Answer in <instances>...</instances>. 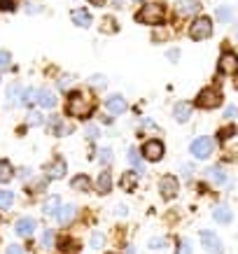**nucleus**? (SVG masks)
<instances>
[{
    "mask_svg": "<svg viewBox=\"0 0 238 254\" xmlns=\"http://www.w3.org/2000/svg\"><path fill=\"white\" fill-rule=\"evenodd\" d=\"M7 254H23L21 245H7Z\"/></svg>",
    "mask_w": 238,
    "mask_h": 254,
    "instance_id": "a19ab883",
    "label": "nucleus"
},
{
    "mask_svg": "<svg viewBox=\"0 0 238 254\" xmlns=\"http://www.w3.org/2000/svg\"><path fill=\"white\" fill-rule=\"evenodd\" d=\"M89 84L91 86H105L108 84V77H105V75H91V77H89Z\"/></svg>",
    "mask_w": 238,
    "mask_h": 254,
    "instance_id": "2f4dec72",
    "label": "nucleus"
},
{
    "mask_svg": "<svg viewBox=\"0 0 238 254\" xmlns=\"http://www.w3.org/2000/svg\"><path fill=\"white\" fill-rule=\"evenodd\" d=\"M236 35H238V31H236Z\"/></svg>",
    "mask_w": 238,
    "mask_h": 254,
    "instance_id": "603ef678",
    "label": "nucleus"
},
{
    "mask_svg": "<svg viewBox=\"0 0 238 254\" xmlns=\"http://www.w3.org/2000/svg\"><path fill=\"white\" fill-rule=\"evenodd\" d=\"M9 68H12V54L5 52V49H0V72H5Z\"/></svg>",
    "mask_w": 238,
    "mask_h": 254,
    "instance_id": "c756f323",
    "label": "nucleus"
},
{
    "mask_svg": "<svg viewBox=\"0 0 238 254\" xmlns=\"http://www.w3.org/2000/svg\"><path fill=\"white\" fill-rule=\"evenodd\" d=\"M98 154H100L98 159H100L103 163H110V161H112V149H108V147H103V149H100Z\"/></svg>",
    "mask_w": 238,
    "mask_h": 254,
    "instance_id": "4c0bfd02",
    "label": "nucleus"
},
{
    "mask_svg": "<svg viewBox=\"0 0 238 254\" xmlns=\"http://www.w3.org/2000/svg\"><path fill=\"white\" fill-rule=\"evenodd\" d=\"M93 110V103L89 98H86L84 93H70L68 96V103H66V112H68V117H75V119H86V117L91 115Z\"/></svg>",
    "mask_w": 238,
    "mask_h": 254,
    "instance_id": "f257e3e1",
    "label": "nucleus"
},
{
    "mask_svg": "<svg viewBox=\"0 0 238 254\" xmlns=\"http://www.w3.org/2000/svg\"><path fill=\"white\" fill-rule=\"evenodd\" d=\"M75 212H77V208L73 205V203H68V205H61V210L56 212V219H59V224H70L73 219H75Z\"/></svg>",
    "mask_w": 238,
    "mask_h": 254,
    "instance_id": "f3484780",
    "label": "nucleus"
},
{
    "mask_svg": "<svg viewBox=\"0 0 238 254\" xmlns=\"http://www.w3.org/2000/svg\"><path fill=\"white\" fill-rule=\"evenodd\" d=\"M59 210H61V198H59V196H49V198L42 203V212H45V215H56Z\"/></svg>",
    "mask_w": 238,
    "mask_h": 254,
    "instance_id": "4be33fe9",
    "label": "nucleus"
},
{
    "mask_svg": "<svg viewBox=\"0 0 238 254\" xmlns=\"http://www.w3.org/2000/svg\"><path fill=\"white\" fill-rule=\"evenodd\" d=\"M163 142L161 140H147L145 145L140 147V154L145 156L147 161H161V156H163Z\"/></svg>",
    "mask_w": 238,
    "mask_h": 254,
    "instance_id": "423d86ee",
    "label": "nucleus"
},
{
    "mask_svg": "<svg viewBox=\"0 0 238 254\" xmlns=\"http://www.w3.org/2000/svg\"><path fill=\"white\" fill-rule=\"evenodd\" d=\"M150 247H152V250H166V247H168V240L166 238H152L150 240Z\"/></svg>",
    "mask_w": 238,
    "mask_h": 254,
    "instance_id": "473e14b6",
    "label": "nucleus"
},
{
    "mask_svg": "<svg viewBox=\"0 0 238 254\" xmlns=\"http://www.w3.org/2000/svg\"><path fill=\"white\" fill-rule=\"evenodd\" d=\"M96 189H98L100 196H105V193L112 189V175H110L108 170H103L98 175V182H96Z\"/></svg>",
    "mask_w": 238,
    "mask_h": 254,
    "instance_id": "6ab92c4d",
    "label": "nucleus"
},
{
    "mask_svg": "<svg viewBox=\"0 0 238 254\" xmlns=\"http://www.w3.org/2000/svg\"><path fill=\"white\" fill-rule=\"evenodd\" d=\"M222 91H217V89H213V86H208V89H203V91H199V96H196V108L201 110H215L222 105Z\"/></svg>",
    "mask_w": 238,
    "mask_h": 254,
    "instance_id": "7ed1b4c3",
    "label": "nucleus"
},
{
    "mask_svg": "<svg viewBox=\"0 0 238 254\" xmlns=\"http://www.w3.org/2000/svg\"><path fill=\"white\" fill-rule=\"evenodd\" d=\"M38 103L42 105V108L47 110H52L56 108V96L52 89H38Z\"/></svg>",
    "mask_w": 238,
    "mask_h": 254,
    "instance_id": "dca6fc26",
    "label": "nucleus"
},
{
    "mask_svg": "<svg viewBox=\"0 0 238 254\" xmlns=\"http://www.w3.org/2000/svg\"><path fill=\"white\" fill-rule=\"evenodd\" d=\"M177 56H180V54H177V49H170V52H168V59H170V61H177Z\"/></svg>",
    "mask_w": 238,
    "mask_h": 254,
    "instance_id": "c03bdc74",
    "label": "nucleus"
},
{
    "mask_svg": "<svg viewBox=\"0 0 238 254\" xmlns=\"http://www.w3.org/2000/svg\"><path fill=\"white\" fill-rule=\"evenodd\" d=\"M21 93H23V89L19 84H12L7 89V103L9 105H19L21 103Z\"/></svg>",
    "mask_w": 238,
    "mask_h": 254,
    "instance_id": "bb28decb",
    "label": "nucleus"
},
{
    "mask_svg": "<svg viewBox=\"0 0 238 254\" xmlns=\"http://www.w3.org/2000/svg\"><path fill=\"white\" fill-rule=\"evenodd\" d=\"M189 152H192L194 159H208V156L213 154V140L206 138V135H201V138H196L192 142V147H189Z\"/></svg>",
    "mask_w": 238,
    "mask_h": 254,
    "instance_id": "39448f33",
    "label": "nucleus"
},
{
    "mask_svg": "<svg viewBox=\"0 0 238 254\" xmlns=\"http://www.w3.org/2000/svg\"><path fill=\"white\" fill-rule=\"evenodd\" d=\"M220 72L222 75H234V72H238V56L234 54V52H224L222 56H220Z\"/></svg>",
    "mask_w": 238,
    "mask_h": 254,
    "instance_id": "9d476101",
    "label": "nucleus"
},
{
    "mask_svg": "<svg viewBox=\"0 0 238 254\" xmlns=\"http://www.w3.org/2000/svg\"><path fill=\"white\" fill-rule=\"evenodd\" d=\"M105 110L112 112V115H122V112H126V98L119 96V93H112V96L105 98Z\"/></svg>",
    "mask_w": 238,
    "mask_h": 254,
    "instance_id": "9b49d317",
    "label": "nucleus"
},
{
    "mask_svg": "<svg viewBox=\"0 0 238 254\" xmlns=\"http://www.w3.org/2000/svg\"><path fill=\"white\" fill-rule=\"evenodd\" d=\"M177 254H192V243L189 240H180L177 243Z\"/></svg>",
    "mask_w": 238,
    "mask_h": 254,
    "instance_id": "72a5a7b5",
    "label": "nucleus"
},
{
    "mask_svg": "<svg viewBox=\"0 0 238 254\" xmlns=\"http://www.w3.org/2000/svg\"><path fill=\"white\" fill-rule=\"evenodd\" d=\"M236 115V108H227V112H224V117H227V119H231V117Z\"/></svg>",
    "mask_w": 238,
    "mask_h": 254,
    "instance_id": "a18cd8bd",
    "label": "nucleus"
},
{
    "mask_svg": "<svg viewBox=\"0 0 238 254\" xmlns=\"http://www.w3.org/2000/svg\"><path fill=\"white\" fill-rule=\"evenodd\" d=\"M14 177V168H12V163L5 161V159H0V185H5Z\"/></svg>",
    "mask_w": 238,
    "mask_h": 254,
    "instance_id": "b1692460",
    "label": "nucleus"
},
{
    "mask_svg": "<svg viewBox=\"0 0 238 254\" xmlns=\"http://www.w3.org/2000/svg\"><path fill=\"white\" fill-rule=\"evenodd\" d=\"M54 240H56V236L52 229H47V231L42 233V247H45V250H49V247L54 245Z\"/></svg>",
    "mask_w": 238,
    "mask_h": 254,
    "instance_id": "7c9ffc66",
    "label": "nucleus"
},
{
    "mask_svg": "<svg viewBox=\"0 0 238 254\" xmlns=\"http://www.w3.org/2000/svg\"><path fill=\"white\" fill-rule=\"evenodd\" d=\"M42 122H45V119H42L40 112H31V115H28V124H33V126H40Z\"/></svg>",
    "mask_w": 238,
    "mask_h": 254,
    "instance_id": "ea45409f",
    "label": "nucleus"
},
{
    "mask_svg": "<svg viewBox=\"0 0 238 254\" xmlns=\"http://www.w3.org/2000/svg\"><path fill=\"white\" fill-rule=\"evenodd\" d=\"M103 243H105L103 233H93V236H91V243H89V245H91L93 250H98V247H103Z\"/></svg>",
    "mask_w": 238,
    "mask_h": 254,
    "instance_id": "f704fd0d",
    "label": "nucleus"
},
{
    "mask_svg": "<svg viewBox=\"0 0 238 254\" xmlns=\"http://www.w3.org/2000/svg\"><path fill=\"white\" fill-rule=\"evenodd\" d=\"M0 224H2V217H0Z\"/></svg>",
    "mask_w": 238,
    "mask_h": 254,
    "instance_id": "3c124183",
    "label": "nucleus"
},
{
    "mask_svg": "<svg viewBox=\"0 0 238 254\" xmlns=\"http://www.w3.org/2000/svg\"><path fill=\"white\" fill-rule=\"evenodd\" d=\"M70 19H73V23L79 26V28H89L93 23V16L89 14V9H73V12H70Z\"/></svg>",
    "mask_w": 238,
    "mask_h": 254,
    "instance_id": "ddd939ff",
    "label": "nucleus"
},
{
    "mask_svg": "<svg viewBox=\"0 0 238 254\" xmlns=\"http://www.w3.org/2000/svg\"><path fill=\"white\" fill-rule=\"evenodd\" d=\"M173 117H175V122H180V124L189 122V117H192V105H189V103H175Z\"/></svg>",
    "mask_w": 238,
    "mask_h": 254,
    "instance_id": "2eb2a0df",
    "label": "nucleus"
},
{
    "mask_svg": "<svg viewBox=\"0 0 238 254\" xmlns=\"http://www.w3.org/2000/svg\"><path fill=\"white\" fill-rule=\"evenodd\" d=\"M84 133H86V138H89V140H98V128H96L93 124H89V126H86Z\"/></svg>",
    "mask_w": 238,
    "mask_h": 254,
    "instance_id": "58836bf2",
    "label": "nucleus"
},
{
    "mask_svg": "<svg viewBox=\"0 0 238 254\" xmlns=\"http://www.w3.org/2000/svg\"><path fill=\"white\" fill-rule=\"evenodd\" d=\"M59 250H61V254H77L79 252V243L73 238H61L59 240Z\"/></svg>",
    "mask_w": 238,
    "mask_h": 254,
    "instance_id": "5701e85b",
    "label": "nucleus"
},
{
    "mask_svg": "<svg viewBox=\"0 0 238 254\" xmlns=\"http://www.w3.org/2000/svg\"><path fill=\"white\" fill-rule=\"evenodd\" d=\"M217 19H220V21H229V19H231V9L229 7H217Z\"/></svg>",
    "mask_w": 238,
    "mask_h": 254,
    "instance_id": "e433bc0d",
    "label": "nucleus"
},
{
    "mask_svg": "<svg viewBox=\"0 0 238 254\" xmlns=\"http://www.w3.org/2000/svg\"><path fill=\"white\" fill-rule=\"evenodd\" d=\"M177 191H180V185H177V180L173 175H163L159 180V193H161V198H166V200L175 198Z\"/></svg>",
    "mask_w": 238,
    "mask_h": 254,
    "instance_id": "6e6552de",
    "label": "nucleus"
},
{
    "mask_svg": "<svg viewBox=\"0 0 238 254\" xmlns=\"http://www.w3.org/2000/svg\"><path fill=\"white\" fill-rule=\"evenodd\" d=\"M163 19H166V7L161 2H150L136 12V21L147 23V26H159V23H163Z\"/></svg>",
    "mask_w": 238,
    "mask_h": 254,
    "instance_id": "f03ea898",
    "label": "nucleus"
},
{
    "mask_svg": "<svg viewBox=\"0 0 238 254\" xmlns=\"http://www.w3.org/2000/svg\"><path fill=\"white\" fill-rule=\"evenodd\" d=\"M38 100V89H23L21 93V105H31Z\"/></svg>",
    "mask_w": 238,
    "mask_h": 254,
    "instance_id": "c85d7f7f",
    "label": "nucleus"
},
{
    "mask_svg": "<svg viewBox=\"0 0 238 254\" xmlns=\"http://www.w3.org/2000/svg\"><path fill=\"white\" fill-rule=\"evenodd\" d=\"M70 187L79 193H86V191H91V180H89L86 175H77V177L70 180Z\"/></svg>",
    "mask_w": 238,
    "mask_h": 254,
    "instance_id": "a211bd4d",
    "label": "nucleus"
},
{
    "mask_svg": "<svg viewBox=\"0 0 238 254\" xmlns=\"http://www.w3.org/2000/svg\"><path fill=\"white\" fill-rule=\"evenodd\" d=\"M177 12L180 14H194V12H199V2L196 0H180L177 2Z\"/></svg>",
    "mask_w": 238,
    "mask_h": 254,
    "instance_id": "a878e982",
    "label": "nucleus"
},
{
    "mask_svg": "<svg viewBox=\"0 0 238 254\" xmlns=\"http://www.w3.org/2000/svg\"><path fill=\"white\" fill-rule=\"evenodd\" d=\"M119 185H122L124 191H133V189H136V185H138V173H124Z\"/></svg>",
    "mask_w": 238,
    "mask_h": 254,
    "instance_id": "393cba45",
    "label": "nucleus"
},
{
    "mask_svg": "<svg viewBox=\"0 0 238 254\" xmlns=\"http://www.w3.org/2000/svg\"><path fill=\"white\" fill-rule=\"evenodd\" d=\"M213 219H215L217 224H231V219H234V215H231V210L227 203H220L215 210H213Z\"/></svg>",
    "mask_w": 238,
    "mask_h": 254,
    "instance_id": "4468645a",
    "label": "nucleus"
},
{
    "mask_svg": "<svg viewBox=\"0 0 238 254\" xmlns=\"http://www.w3.org/2000/svg\"><path fill=\"white\" fill-rule=\"evenodd\" d=\"M31 175V170L28 168H21V173H19V177H21V180H26V177Z\"/></svg>",
    "mask_w": 238,
    "mask_h": 254,
    "instance_id": "49530a36",
    "label": "nucleus"
},
{
    "mask_svg": "<svg viewBox=\"0 0 238 254\" xmlns=\"http://www.w3.org/2000/svg\"><path fill=\"white\" fill-rule=\"evenodd\" d=\"M45 173L49 180H61V177H66V173H68V166H66L63 159H54V161L45 168Z\"/></svg>",
    "mask_w": 238,
    "mask_h": 254,
    "instance_id": "f8f14e48",
    "label": "nucleus"
},
{
    "mask_svg": "<svg viewBox=\"0 0 238 254\" xmlns=\"http://www.w3.org/2000/svg\"><path fill=\"white\" fill-rule=\"evenodd\" d=\"M70 84H73V79H70V77H61V82H59V86H61V89H68Z\"/></svg>",
    "mask_w": 238,
    "mask_h": 254,
    "instance_id": "79ce46f5",
    "label": "nucleus"
},
{
    "mask_svg": "<svg viewBox=\"0 0 238 254\" xmlns=\"http://www.w3.org/2000/svg\"><path fill=\"white\" fill-rule=\"evenodd\" d=\"M0 9H2V12H14L16 2L14 0H0Z\"/></svg>",
    "mask_w": 238,
    "mask_h": 254,
    "instance_id": "c9c22d12",
    "label": "nucleus"
},
{
    "mask_svg": "<svg viewBox=\"0 0 238 254\" xmlns=\"http://www.w3.org/2000/svg\"><path fill=\"white\" fill-rule=\"evenodd\" d=\"M12 203H14V191H9V189H0V210L12 208Z\"/></svg>",
    "mask_w": 238,
    "mask_h": 254,
    "instance_id": "cd10ccee",
    "label": "nucleus"
},
{
    "mask_svg": "<svg viewBox=\"0 0 238 254\" xmlns=\"http://www.w3.org/2000/svg\"><path fill=\"white\" fill-rule=\"evenodd\" d=\"M112 5H115V7H122V5H124V0H112Z\"/></svg>",
    "mask_w": 238,
    "mask_h": 254,
    "instance_id": "09e8293b",
    "label": "nucleus"
},
{
    "mask_svg": "<svg viewBox=\"0 0 238 254\" xmlns=\"http://www.w3.org/2000/svg\"><path fill=\"white\" fill-rule=\"evenodd\" d=\"M126 212H129V208H124V205H117V215H119V217H124Z\"/></svg>",
    "mask_w": 238,
    "mask_h": 254,
    "instance_id": "37998d69",
    "label": "nucleus"
},
{
    "mask_svg": "<svg viewBox=\"0 0 238 254\" xmlns=\"http://www.w3.org/2000/svg\"><path fill=\"white\" fill-rule=\"evenodd\" d=\"M189 35H192V40H196V42L208 40L213 35V21H210L208 16H199V19L189 26Z\"/></svg>",
    "mask_w": 238,
    "mask_h": 254,
    "instance_id": "20e7f679",
    "label": "nucleus"
},
{
    "mask_svg": "<svg viewBox=\"0 0 238 254\" xmlns=\"http://www.w3.org/2000/svg\"><path fill=\"white\" fill-rule=\"evenodd\" d=\"M208 180H213L215 185H227V173H224L222 166H213V168H208Z\"/></svg>",
    "mask_w": 238,
    "mask_h": 254,
    "instance_id": "412c9836",
    "label": "nucleus"
},
{
    "mask_svg": "<svg viewBox=\"0 0 238 254\" xmlns=\"http://www.w3.org/2000/svg\"><path fill=\"white\" fill-rule=\"evenodd\" d=\"M136 2H143V0H136Z\"/></svg>",
    "mask_w": 238,
    "mask_h": 254,
    "instance_id": "8fccbe9b",
    "label": "nucleus"
},
{
    "mask_svg": "<svg viewBox=\"0 0 238 254\" xmlns=\"http://www.w3.org/2000/svg\"><path fill=\"white\" fill-rule=\"evenodd\" d=\"M201 245L206 247L208 254H224V245L220 236L213 231H201Z\"/></svg>",
    "mask_w": 238,
    "mask_h": 254,
    "instance_id": "0eeeda50",
    "label": "nucleus"
},
{
    "mask_svg": "<svg viewBox=\"0 0 238 254\" xmlns=\"http://www.w3.org/2000/svg\"><path fill=\"white\" fill-rule=\"evenodd\" d=\"M89 2H91V5H98V7L100 5H105V0H89Z\"/></svg>",
    "mask_w": 238,
    "mask_h": 254,
    "instance_id": "de8ad7c7",
    "label": "nucleus"
},
{
    "mask_svg": "<svg viewBox=\"0 0 238 254\" xmlns=\"http://www.w3.org/2000/svg\"><path fill=\"white\" fill-rule=\"evenodd\" d=\"M129 161L131 166L136 168V173H145V163H143V154H140V149H136V147H131L129 149Z\"/></svg>",
    "mask_w": 238,
    "mask_h": 254,
    "instance_id": "aec40b11",
    "label": "nucleus"
},
{
    "mask_svg": "<svg viewBox=\"0 0 238 254\" xmlns=\"http://www.w3.org/2000/svg\"><path fill=\"white\" fill-rule=\"evenodd\" d=\"M38 229V222L33 219V217H21V219H16L14 224V231L16 236H21V238H31L33 233Z\"/></svg>",
    "mask_w": 238,
    "mask_h": 254,
    "instance_id": "1a4fd4ad",
    "label": "nucleus"
}]
</instances>
